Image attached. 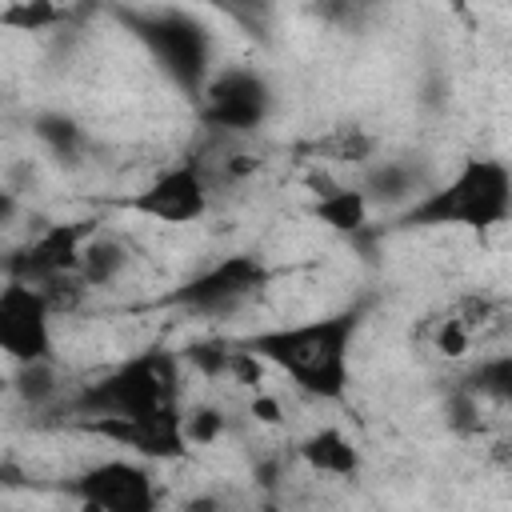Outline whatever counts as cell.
<instances>
[{"label":"cell","instance_id":"6da1fadb","mask_svg":"<svg viewBox=\"0 0 512 512\" xmlns=\"http://www.w3.org/2000/svg\"><path fill=\"white\" fill-rule=\"evenodd\" d=\"M360 320H364V308L352 304V308H340L308 324L252 332L236 344L256 352L268 368H280L300 392L316 400H344L352 384V340H356Z\"/></svg>","mask_w":512,"mask_h":512},{"label":"cell","instance_id":"7a4b0ae2","mask_svg":"<svg viewBox=\"0 0 512 512\" xmlns=\"http://www.w3.org/2000/svg\"><path fill=\"white\" fill-rule=\"evenodd\" d=\"M512 220V168L492 156H468L448 184L424 192L396 216V228L492 232Z\"/></svg>","mask_w":512,"mask_h":512},{"label":"cell","instance_id":"3957f363","mask_svg":"<svg viewBox=\"0 0 512 512\" xmlns=\"http://www.w3.org/2000/svg\"><path fill=\"white\" fill-rule=\"evenodd\" d=\"M176 396H180V360L164 348H152V352H140V356L116 364L100 380L84 384L68 400V408H72L76 420H88V416H148V412L176 408Z\"/></svg>","mask_w":512,"mask_h":512},{"label":"cell","instance_id":"277c9868","mask_svg":"<svg viewBox=\"0 0 512 512\" xmlns=\"http://www.w3.org/2000/svg\"><path fill=\"white\" fill-rule=\"evenodd\" d=\"M128 28L152 48V56L184 92L192 96L204 92L208 60H212V40L204 24H196L184 12H148V16H128Z\"/></svg>","mask_w":512,"mask_h":512},{"label":"cell","instance_id":"5b68a950","mask_svg":"<svg viewBox=\"0 0 512 512\" xmlns=\"http://www.w3.org/2000/svg\"><path fill=\"white\" fill-rule=\"evenodd\" d=\"M268 280H272V268L260 256L240 252V256H224L212 268L184 280L176 292L164 296V304H176V308L196 312V316H216V312H232L236 304L256 296Z\"/></svg>","mask_w":512,"mask_h":512},{"label":"cell","instance_id":"8992f818","mask_svg":"<svg viewBox=\"0 0 512 512\" xmlns=\"http://www.w3.org/2000/svg\"><path fill=\"white\" fill-rule=\"evenodd\" d=\"M68 492L96 512H152L160 504L156 480L140 456H112L68 480Z\"/></svg>","mask_w":512,"mask_h":512},{"label":"cell","instance_id":"52a82bcc","mask_svg":"<svg viewBox=\"0 0 512 512\" xmlns=\"http://www.w3.org/2000/svg\"><path fill=\"white\" fill-rule=\"evenodd\" d=\"M76 428L116 448H128L140 460H184L192 452L180 408H164L148 416H88V420H76Z\"/></svg>","mask_w":512,"mask_h":512},{"label":"cell","instance_id":"ba28073f","mask_svg":"<svg viewBox=\"0 0 512 512\" xmlns=\"http://www.w3.org/2000/svg\"><path fill=\"white\" fill-rule=\"evenodd\" d=\"M52 304L36 284L8 280L0 292V348L12 364L52 360Z\"/></svg>","mask_w":512,"mask_h":512},{"label":"cell","instance_id":"9c48e42d","mask_svg":"<svg viewBox=\"0 0 512 512\" xmlns=\"http://www.w3.org/2000/svg\"><path fill=\"white\" fill-rule=\"evenodd\" d=\"M272 92L252 68H224L200 92V120L216 132H256L268 120Z\"/></svg>","mask_w":512,"mask_h":512},{"label":"cell","instance_id":"30bf717a","mask_svg":"<svg viewBox=\"0 0 512 512\" xmlns=\"http://www.w3.org/2000/svg\"><path fill=\"white\" fill-rule=\"evenodd\" d=\"M208 196L212 192H208L204 168L192 164V160H184V164L164 168L140 192L120 196L116 208L136 212V216H148V220H160V224H196L208 212Z\"/></svg>","mask_w":512,"mask_h":512},{"label":"cell","instance_id":"8fae6325","mask_svg":"<svg viewBox=\"0 0 512 512\" xmlns=\"http://www.w3.org/2000/svg\"><path fill=\"white\" fill-rule=\"evenodd\" d=\"M84 240H88L84 224H48V228H40L24 248H16L8 256V280L44 284L48 276L80 272Z\"/></svg>","mask_w":512,"mask_h":512},{"label":"cell","instance_id":"7c38bea8","mask_svg":"<svg viewBox=\"0 0 512 512\" xmlns=\"http://www.w3.org/2000/svg\"><path fill=\"white\" fill-rule=\"evenodd\" d=\"M296 456L320 472V476H340V480H352L360 472V448L340 432V428H316L308 432L300 444H296Z\"/></svg>","mask_w":512,"mask_h":512},{"label":"cell","instance_id":"4fadbf2b","mask_svg":"<svg viewBox=\"0 0 512 512\" xmlns=\"http://www.w3.org/2000/svg\"><path fill=\"white\" fill-rule=\"evenodd\" d=\"M312 216L320 224H328L332 232L352 236V232H360L368 224V192H360V188H332V192L316 196Z\"/></svg>","mask_w":512,"mask_h":512},{"label":"cell","instance_id":"5bb4252c","mask_svg":"<svg viewBox=\"0 0 512 512\" xmlns=\"http://www.w3.org/2000/svg\"><path fill=\"white\" fill-rule=\"evenodd\" d=\"M128 268V248L116 236H88L84 252H80V276L88 288H104L112 284L120 272Z\"/></svg>","mask_w":512,"mask_h":512},{"label":"cell","instance_id":"9a60e30c","mask_svg":"<svg viewBox=\"0 0 512 512\" xmlns=\"http://www.w3.org/2000/svg\"><path fill=\"white\" fill-rule=\"evenodd\" d=\"M372 148H376V140L364 136L360 128H336L332 136H324V140L312 144L316 156H324V160H344V164H360V160H368Z\"/></svg>","mask_w":512,"mask_h":512},{"label":"cell","instance_id":"2e32d148","mask_svg":"<svg viewBox=\"0 0 512 512\" xmlns=\"http://www.w3.org/2000/svg\"><path fill=\"white\" fill-rule=\"evenodd\" d=\"M0 20L8 28H20V32H40V28H52L64 20V8H56L52 0H8V8L0 12Z\"/></svg>","mask_w":512,"mask_h":512},{"label":"cell","instance_id":"e0dca14e","mask_svg":"<svg viewBox=\"0 0 512 512\" xmlns=\"http://www.w3.org/2000/svg\"><path fill=\"white\" fill-rule=\"evenodd\" d=\"M472 392L492 396L512 408V356H488L472 376Z\"/></svg>","mask_w":512,"mask_h":512},{"label":"cell","instance_id":"ac0fdd59","mask_svg":"<svg viewBox=\"0 0 512 512\" xmlns=\"http://www.w3.org/2000/svg\"><path fill=\"white\" fill-rule=\"evenodd\" d=\"M32 132L56 152V156H76V148H80V128L68 120V116H60V112H40L36 116V124H32Z\"/></svg>","mask_w":512,"mask_h":512},{"label":"cell","instance_id":"d6986e66","mask_svg":"<svg viewBox=\"0 0 512 512\" xmlns=\"http://www.w3.org/2000/svg\"><path fill=\"white\" fill-rule=\"evenodd\" d=\"M224 428H228V420L212 404H196L192 412H184V436H188V444H216L224 436Z\"/></svg>","mask_w":512,"mask_h":512},{"label":"cell","instance_id":"ffe728a7","mask_svg":"<svg viewBox=\"0 0 512 512\" xmlns=\"http://www.w3.org/2000/svg\"><path fill=\"white\" fill-rule=\"evenodd\" d=\"M472 328L456 316V312H448L440 324H436V332H432V344H436V352L440 356H448V360H456V356H464L468 348H472Z\"/></svg>","mask_w":512,"mask_h":512},{"label":"cell","instance_id":"44dd1931","mask_svg":"<svg viewBox=\"0 0 512 512\" xmlns=\"http://www.w3.org/2000/svg\"><path fill=\"white\" fill-rule=\"evenodd\" d=\"M16 388H20V396H24V400H32V404L48 400V396L56 392V384H52V360L16 364Z\"/></svg>","mask_w":512,"mask_h":512},{"label":"cell","instance_id":"7402d4cb","mask_svg":"<svg viewBox=\"0 0 512 512\" xmlns=\"http://www.w3.org/2000/svg\"><path fill=\"white\" fill-rule=\"evenodd\" d=\"M372 188H384L388 196H400V192H408V172L384 168V172H376V176H372Z\"/></svg>","mask_w":512,"mask_h":512},{"label":"cell","instance_id":"603a6c76","mask_svg":"<svg viewBox=\"0 0 512 512\" xmlns=\"http://www.w3.org/2000/svg\"><path fill=\"white\" fill-rule=\"evenodd\" d=\"M252 416H256L260 424H280V404H276L272 396H256V400H252Z\"/></svg>","mask_w":512,"mask_h":512},{"label":"cell","instance_id":"cb8c5ba5","mask_svg":"<svg viewBox=\"0 0 512 512\" xmlns=\"http://www.w3.org/2000/svg\"><path fill=\"white\" fill-rule=\"evenodd\" d=\"M208 4H220V0H208Z\"/></svg>","mask_w":512,"mask_h":512}]
</instances>
